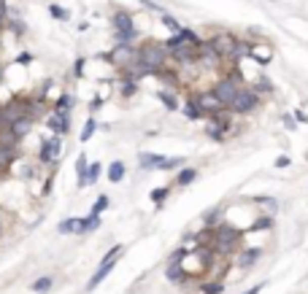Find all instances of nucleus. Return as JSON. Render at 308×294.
Masks as SVG:
<instances>
[{
    "label": "nucleus",
    "mask_w": 308,
    "mask_h": 294,
    "mask_svg": "<svg viewBox=\"0 0 308 294\" xmlns=\"http://www.w3.org/2000/svg\"><path fill=\"white\" fill-rule=\"evenodd\" d=\"M257 89H262V92H273V84H271V79H268V76H259Z\"/></svg>",
    "instance_id": "36"
},
{
    "label": "nucleus",
    "mask_w": 308,
    "mask_h": 294,
    "mask_svg": "<svg viewBox=\"0 0 308 294\" xmlns=\"http://www.w3.org/2000/svg\"><path fill=\"white\" fill-rule=\"evenodd\" d=\"M259 103V95L254 89H238V95H235V100L227 108H230L233 113H249V111H254Z\"/></svg>",
    "instance_id": "6"
},
{
    "label": "nucleus",
    "mask_w": 308,
    "mask_h": 294,
    "mask_svg": "<svg viewBox=\"0 0 308 294\" xmlns=\"http://www.w3.org/2000/svg\"><path fill=\"white\" fill-rule=\"evenodd\" d=\"M165 278H168L170 283H184L187 281V270L179 265V262H173V265H168V270H165Z\"/></svg>",
    "instance_id": "15"
},
{
    "label": "nucleus",
    "mask_w": 308,
    "mask_h": 294,
    "mask_svg": "<svg viewBox=\"0 0 308 294\" xmlns=\"http://www.w3.org/2000/svg\"><path fill=\"white\" fill-rule=\"evenodd\" d=\"M238 89H241V84H238V73H235V71H230V76L219 79V81H216V87L211 89V92H214V95H216V100H219V103H222V105L227 108V105H230L233 100H235V95H238Z\"/></svg>",
    "instance_id": "3"
},
{
    "label": "nucleus",
    "mask_w": 308,
    "mask_h": 294,
    "mask_svg": "<svg viewBox=\"0 0 308 294\" xmlns=\"http://www.w3.org/2000/svg\"><path fill=\"white\" fill-rule=\"evenodd\" d=\"M195 179H197V170L195 167H184V170H179V173H176V184H179V187H189Z\"/></svg>",
    "instance_id": "19"
},
{
    "label": "nucleus",
    "mask_w": 308,
    "mask_h": 294,
    "mask_svg": "<svg viewBox=\"0 0 308 294\" xmlns=\"http://www.w3.org/2000/svg\"><path fill=\"white\" fill-rule=\"evenodd\" d=\"M76 173H78V181L86 175V157H84V154H78V157H76Z\"/></svg>",
    "instance_id": "32"
},
{
    "label": "nucleus",
    "mask_w": 308,
    "mask_h": 294,
    "mask_svg": "<svg viewBox=\"0 0 308 294\" xmlns=\"http://www.w3.org/2000/svg\"><path fill=\"white\" fill-rule=\"evenodd\" d=\"M57 229L62 232V235H68V232H76V235H78V219H65Z\"/></svg>",
    "instance_id": "28"
},
{
    "label": "nucleus",
    "mask_w": 308,
    "mask_h": 294,
    "mask_svg": "<svg viewBox=\"0 0 308 294\" xmlns=\"http://www.w3.org/2000/svg\"><path fill=\"white\" fill-rule=\"evenodd\" d=\"M95 130H98V119H95V116H90V119L84 122V127H81V138H78V141L86 143V141L95 135Z\"/></svg>",
    "instance_id": "22"
},
{
    "label": "nucleus",
    "mask_w": 308,
    "mask_h": 294,
    "mask_svg": "<svg viewBox=\"0 0 308 294\" xmlns=\"http://www.w3.org/2000/svg\"><path fill=\"white\" fill-rule=\"evenodd\" d=\"M0 116H3V105H0Z\"/></svg>",
    "instance_id": "44"
},
{
    "label": "nucleus",
    "mask_w": 308,
    "mask_h": 294,
    "mask_svg": "<svg viewBox=\"0 0 308 294\" xmlns=\"http://www.w3.org/2000/svg\"><path fill=\"white\" fill-rule=\"evenodd\" d=\"M0 81H3V73H0Z\"/></svg>",
    "instance_id": "45"
},
{
    "label": "nucleus",
    "mask_w": 308,
    "mask_h": 294,
    "mask_svg": "<svg viewBox=\"0 0 308 294\" xmlns=\"http://www.w3.org/2000/svg\"><path fill=\"white\" fill-rule=\"evenodd\" d=\"M100 227V216L90 213L86 219H78V235H84V232H95Z\"/></svg>",
    "instance_id": "18"
},
{
    "label": "nucleus",
    "mask_w": 308,
    "mask_h": 294,
    "mask_svg": "<svg viewBox=\"0 0 308 294\" xmlns=\"http://www.w3.org/2000/svg\"><path fill=\"white\" fill-rule=\"evenodd\" d=\"M114 265H116V262H100V267L98 270H95V275L90 278V283H86V289H98V286L103 283V281H106V275L108 273H111V270H114Z\"/></svg>",
    "instance_id": "12"
},
{
    "label": "nucleus",
    "mask_w": 308,
    "mask_h": 294,
    "mask_svg": "<svg viewBox=\"0 0 308 294\" xmlns=\"http://www.w3.org/2000/svg\"><path fill=\"white\" fill-rule=\"evenodd\" d=\"M111 25L116 30V41H119V43L136 41L138 30H136V22H133V17H130L127 11H116L114 17H111Z\"/></svg>",
    "instance_id": "4"
},
{
    "label": "nucleus",
    "mask_w": 308,
    "mask_h": 294,
    "mask_svg": "<svg viewBox=\"0 0 308 294\" xmlns=\"http://www.w3.org/2000/svg\"><path fill=\"white\" fill-rule=\"evenodd\" d=\"M284 127H287V130H295V122H292L289 116H284Z\"/></svg>",
    "instance_id": "42"
},
{
    "label": "nucleus",
    "mask_w": 308,
    "mask_h": 294,
    "mask_svg": "<svg viewBox=\"0 0 308 294\" xmlns=\"http://www.w3.org/2000/svg\"><path fill=\"white\" fill-rule=\"evenodd\" d=\"M200 291L203 294H222L225 291V283L222 281H205V283H200Z\"/></svg>",
    "instance_id": "23"
},
{
    "label": "nucleus",
    "mask_w": 308,
    "mask_h": 294,
    "mask_svg": "<svg viewBox=\"0 0 308 294\" xmlns=\"http://www.w3.org/2000/svg\"><path fill=\"white\" fill-rule=\"evenodd\" d=\"M259 259H262V249H259V246H246V249L238 251V257H235V265H238L241 270H251Z\"/></svg>",
    "instance_id": "10"
},
{
    "label": "nucleus",
    "mask_w": 308,
    "mask_h": 294,
    "mask_svg": "<svg viewBox=\"0 0 308 294\" xmlns=\"http://www.w3.org/2000/svg\"><path fill=\"white\" fill-rule=\"evenodd\" d=\"M208 43H211V49H214L216 57L222 60V57H233L235 54V43H238V38L230 35V33H219V35L211 38Z\"/></svg>",
    "instance_id": "7"
},
{
    "label": "nucleus",
    "mask_w": 308,
    "mask_h": 294,
    "mask_svg": "<svg viewBox=\"0 0 308 294\" xmlns=\"http://www.w3.org/2000/svg\"><path fill=\"white\" fill-rule=\"evenodd\" d=\"M168 49L165 43H154V41H146L144 46H138V63H144L146 68H152L154 73H160L165 63H168Z\"/></svg>",
    "instance_id": "2"
},
{
    "label": "nucleus",
    "mask_w": 308,
    "mask_h": 294,
    "mask_svg": "<svg viewBox=\"0 0 308 294\" xmlns=\"http://www.w3.org/2000/svg\"><path fill=\"white\" fill-rule=\"evenodd\" d=\"M192 100L197 103V108L203 111V116H216V113H222V111H225V105L216 100L214 92H197Z\"/></svg>",
    "instance_id": "9"
},
{
    "label": "nucleus",
    "mask_w": 308,
    "mask_h": 294,
    "mask_svg": "<svg viewBox=\"0 0 308 294\" xmlns=\"http://www.w3.org/2000/svg\"><path fill=\"white\" fill-rule=\"evenodd\" d=\"M81 71H84V60H78V63H76V76H84Z\"/></svg>",
    "instance_id": "43"
},
{
    "label": "nucleus",
    "mask_w": 308,
    "mask_h": 294,
    "mask_svg": "<svg viewBox=\"0 0 308 294\" xmlns=\"http://www.w3.org/2000/svg\"><path fill=\"white\" fill-rule=\"evenodd\" d=\"M49 14H52L54 19H60V22H65V19H68V11L62 9V6H49Z\"/></svg>",
    "instance_id": "33"
},
{
    "label": "nucleus",
    "mask_w": 308,
    "mask_h": 294,
    "mask_svg": "<svg viewBox=\"0 0 308 294\" xmlns=\"http://www.w3.org/2000/svg\"><path fill=\"white\" fill-rule=\"evenodd\" d=\"M249 54H251V43L249 41H238V43H235V54H233V57H249Z\"/></svg>",
    "instance_id": "31"
},
{
    "label": "nucleus",
    "mask_w": 308,
    "mask_h": 294,
    "mask_svg": "<svg viewBox=\"0 0 308 294\" xmlns=\"http://www.w3.org/2000/svg\"><path fill=\"white\" fill-rule=\"evenodd\" d=\"M295 119H297V122H308V116H305L303 108H297V111H295Z\"/></svg>",
    "instance_id": "40"
},
{
    "label": "nucleus",
    "mask_w": 308,
    "mask_h": 294,
    "mask_svg": "<svg viewBox=\"0 0 308 294\" xmlns=\"http://www.w3.org/2000/svg\"><path fill=\"white\" fill-rule=\"evenodd\" d=\"M9 130H11V135L17 138V141H19V138H25L30 130H33V116H22V119H17Z\"/></svg>",
    "instance_id": "14"
},
{
    "label": "nucleus",
    "mask_w": 308,
    "mask_h": 294,
    "mask_svg": "<svg viewBox=\"0 0 308 294\" xmlns=\"http://www.w3.org/2000/svg\"><path fill=\"white\" fill-rule=\"evenodd\" d=\"M108 205H111V200H108L106 195H100L98 200H95V205H92V213H95V216H100V213H103V211H106V208H108Z\"/></svg>",
    "instance_id": "27"
},
{
    "label": "nucleus",
    "mask_w": 308,
    "mask_h": 294,
    "mask_svg": "<svg viewBox=\"0 0 308 294\" xmlns=\"http://www.w3.org/2000/svg\"><path fill=\"white\" fill-rule=\"evenodd\" d=\"M14 162H17V149H3L0 146V173H9Z\"/></svg>",
    "instance_id": "16"
},
{
    "label": "nucleus",
    "mask_w": 308,
    "mask_h": 294,
    "mask_svg": "<svg viewBox=\"0 0 308 294\" xmlns=\"http://www.w3.org/2000/svg\"><path fill=\"white\" fill-rule=\"evenodd\" d=\"M157 97L162 100V105L168 108V111H176V108H179V100H176V95H173V92H168V89H160V92H157Z\"/></svg>",
    "instance_id": "21"
},
{
    "label": "nucleus",
    "mask_w": 308,
    "mask_h": 294,
    "mask_svg": "<svg viewBox=\"0 0 308 294\" xmlns=\"http://www.w3.org/2000/svg\"><path fill=\"white\" fill-rule=\"evenodd\" d=\"M162 22H165V25H168V27L173 30V35H176V33H181V25H179V22L173 19V17H168V14H162Z\"/></svg>",
    "instance_id": "35"
},
{
    "label": "nucleus",
    "mask_w": 308,
    "mask_h": 294,
    "mask_svg": "<svg viewBox=\"0 0 308 294\" xmlns=\"http://www.w3.org/2000/svg\"><path fill=\"white\" fill-rule=\"evenodd\" d=\"M254 203H259V205H271V208H276V203H279V200H276V197H254Z\"/></svg>",
    "instance_id": "37"
},
{
    "label": "nucleus",
    "mask_w": 308,
    "mask_h": 294,
    "mask_svg": "<svg viewBox=\"0 0 308 294\" xmlns=\"http://www.w3.org/2000/svg\"><path fill=\"white\" fill-rule=\"evenodd\" d=\"M103 60H106V63H111L114 68H119V71H124L127 65L138 63V49H133L130 43H119L116 49H111L108 54H103Z\"/></svg>",
    "instance_id": "5"
},
{
    "label": "nucleus",
    "mask_w": 308,
    "mask_h": 294,
    "mask_svg": "<svg viewBox=\"0 0 308 294\" xmlns=\"http://www.w3.org/2000/svg\"><path fill=\"white\" fill-rule=\"evenodd\" d=\"M136 92H138V84H136V81H124V84H122V95H124V97H133Z\"/></svg>",
    "instance_id": "34"
},
{
    "label": "nucleus",
    "mask_w": 308,
    "mask_h": 294,
    "mask_svg": "<svg viewBox=\"0 0 308 294\" xmlns=\"http://www.w3.org/2000/svg\"><path fill=\"white\" fill-rule=\"evenodd\" d=\"M165 159H168V157H162V154H149V151H144V154L138 157L141 167H146V170H162Z\"/></svg>",
    "instance_id": "13"
},
{
    "label": "nucleus",
    "mask_w": 308,
    "mask_h": 294,
    "mask_svg": "<svg viewBox=\"0 0 308 294\" xmlns=\"http://www.w3.org/2000/svg\"><path fill=\"white\" fill-rule=\"evenodd\" d=\"M30 289H33V291H38V294H43V291H49V289H52V278H49V275H43V278H38V281H35L33 286H30Z\"/></svg>",
    "instance_id": "25"
},
{
    "label": "nucleus",
    "mask_w": 308,
    "mask_h": 294,
    "mask_svg": "<svg viewBox=\"0 0 308 294\" xmlns=\"http://www.w3.org/2000/svg\"><path fill=\"white\" fill-rule=\"evenodd\" d=\"M170 195V189L168 187H160V189H152V203L154 205H162L165 203V197Z\"/></svg>",
    "instance_id": "26"
},
{
    "label": "nucleus",
    "mask_w": 308,
    "mask_h": 294,
    "mask_svg": "<svg viewBox=\"0 0 308 294\" xmlns=\"http://www.w3.org/2000/svg\"><path fill=\"white\" fill-rule=\"evenodd\" d=\"M289 162H292V159L287 157V154H281V157L276 159V167H289Z\"/></svg>",
    "instance_id": "38"
},
{
    "label": "nucleus",
    "mask_w": 308,
    "mask_h": 294,
    "mask_svg": "<svg viewBox=\"0 0 308 294\" xmlns=\"http://www.w3.org/2000/svg\"><path fill=\"white\" fill-rule=\"evenodd\" d=\"M124 173H127V167H124V162L114 159L111 165H108V181H111V184H119V181L124 179Z\"/></svg>",
    "instance_id": "17"
},
{
    "label": "nucleus",
    "mask_w": 308,
    "mask_h": 294,
    "mask_svg": "<svg viewBox=\"0 0 308 294\" xmlns=\"http://www.w3.org/2000/svg\"><path fill=\"white\" fill-rule=\"evenodd\" d=\"M243 232L230 227V224H216L214 227V243H211V249L216 254H233L238 251V243H241Z\"/></svg>",
    "instance_id": "1"
},
{
    "label": "nucleus",
    "mask_w": 308,
    "mask_h": 294,
    "mask_svg": "<svg viewBox=\"0 0 308 294\" xmlns=\"http://www.w3.org/2000/svg\"><path fill=\"white\" fill-rule=\"evenodd\" d=\"M46 125H49L57 135H62V133H68V127H70V116H68V111H57L54 116L46 119Z\"/></svg>",
    "instance_id": "11"
},
{
    "label": "nucleus",
    "mask_w": 308,
    "mask_h": 294,
    "mask_svg": "<svg viewBox=\"0 0 308 294\" xmlns=\"http://www.w3.org/2000/svg\"><path fill=\"white\" fill-rule=\"evenodd\" d=\"M273 227V216H259V219L249 227V232H259V229H271Z\"/></svg>",
    "instance_id": "24"
},
{
    "label": "nucleus",
    "mask_w": 308,
    "mask_h": 294,
    "mask_svg": "<svg viewBox=\"0 0 308 294\" xmlns=\"http://www.w3.org/2000/svg\"><path fill=\"white\" fill-rule=\"evenodd\" d=\"M73 103H76V97L68 92V95H62V97L57 100V111H70V108H73Z\"/></svg>",
    "instance_id": "30"
},
{
    "label": "nucleus",
    "mask_w": 308,
    "mask_h": 294,
    "mask_svg": "<svg viewBox=\"0 0 308 294\" xmlns=\"http://www.w3.org/2000/svg\"><path fill=\"white\" fill-rule=\"evenodd\" d=\"M98 175H100V165H98V162H92V165L86 167V175L78 181V189H84L86 184H95V181H98Z\"/></svg>",
    "instance_id": "20"
},
{
    "label": "nucleus",
    "mask_w": 308,
    "mask_h": 294,
    "mask_svg": "<svg viewBox=\"0 0 308 294\" xmlns=\"http://www.w3.org/2000/svg\"><path fill=\"white\" fill-rule=\"evenodd\" d=\"M60 149H62V138H60V135L43 138L41 151H38V159H41L43 165H54V162H57V157H60Z\"/></svg>",
    "instance_id": "8"
},
{
    "label": "nucleus",
    "mask_w": 308,
    "mask_h": 294,
    "mask_svg": "<svg viewBox=\"0 0 308 294\" xmlns=\"http://www.w3.org/2000/svg\"><path fill=\"white\" fill-rule=\"evenodd\" d=\"M184 113H187V119H200V116H203V111L197 108L195 100H189V103L184 105Z\"/></svg>",
    "instance_id": "29"
},
{
    "label": "nucleus",
    "mask_w": 308,
    "mask_h": 294,
    "mask_svg": "<svg viewBox=\"0 0 308 294\" xmlns=\"http://www.w3.org/2000/svg\"><path fill=\"white\" fill-rule=\"evenodd\" d=\"M144 6H146V9H152V11H162V6L152 3V0H144Z\"/></svg>",
    "instance_id": "41"
},
{
    "label": "nucleus",
    "mask_w": 308,
    "mask_h": 294,
    "mask_svg": "<svg viewBox=\"0 0 308 294\" xmlns=\"http://www.w3.org/2000/svg\"><path fill=\"white\" fill-rule=\"evenodd\" d=\"M265 289V283H257V286H251V289H246V291H243V294H259V291H262Z\"/></svg>",
    "instance_id": "39"
}]
</instances>
